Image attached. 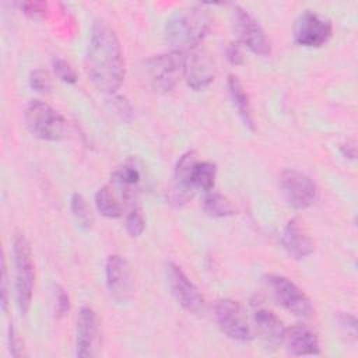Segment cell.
Here are the masks:
<instances>
[{"label": "cell", "mask_w": 358, "mask_h": 358, "mask_svg": "<svg viewBox=\"0 0 358 358\" xmlns=\"http://www.w3.org/2000/svg\"><path fill=\"white\" fill-rule=\"evenodd\" d=\"M85 66L94 85L113 94L124 78V60L119 38L103 20H95L91 27Z\"/></svg>", "instance_id": "obj_1"}, {"label": "cell", "mask_w": 358, "mask_h": 358, "mask_svg": "<svg viewBox=\"0 0 358 358\" xmlns=\"http://www.w3.org/2000/svg\"><path fill=\"white\" fill-rule=\"evenodd\" d=\"M213 18L203 6H192L176 10L165 22V38L175 48H194L207 35Z\"/></svg>", "instance_id": "obj_2"}, {"label": "cell", "mask_w": 358, "mask_h": 358, "mask_svg": "<svg viewBox=\"0 0 358 358\" xmlns=\"http://www.w3.org/2000/svg\"><path fill=\"white\" fill-rule=\"evenodd\" d=\"M13 255L15 266V301L20 312L25 315L32 301L35 270L29 242L22 234L14 236Z\"/></svg>", "instance_id": "obj_3"}, {"label": "cell", "mask_w": 358, "mask_h": 358, "mask_svg": "<svg viewBox=\"0 0 358 358\" xmlns=\"http://www.w3.org/2000/svg\"><path fill=\"white\" fill-rule=\"evenodd\" d=\"M25 123L28 130L38 138L57 141L67 136L66 119L46 102L32 99L25 109Z\"/></svg>", "instance_id": "obj_4"}, {"label": "cell", "mask_w": 358, "mask_h": 358, "mask_svg": "<svg viewBox=\"0 0 358 358\" xmlns=\"http://www.w3.org/2000/svg\"><path fill=\"white\" fill-rule=\"evenodd\" d=\"M182 50H171L145 60V77L157 92H169L183 73Z\"/></svg>", "instance_id": "obj_5"}, {"label": "cell", "mask_w": 358, "mask_h": 358, "mask_svg": "<svg viewBox=\"0 0 358 358\" xmlns=\"http://www.w3.org/2000/svg\"><path fill=\"white\" fill-rule=\"evenodd\" d=\"M214 319L224 334L236 341L253 338V330L241 303L234 299L222 298L214 303Z\"/></svg>", "instance_id": "obj_6"}, {"label": "cell", "mask_w": 358, "mask_h": 358, "mask_svg": "<svg viewBox=\"0 0 358 358\" xmlns=\"http://www.w3.org/2000/svg\"><path fill=\"white\" fill-rule=\"evenodd\" d=\"M266 284L271 289L274 298L292 315L310 319L313 316V306L308 295L289 278L278 274H268L264 277Z\"/></svg>", "instance_id": "obj_7"}, {"label": "cell", "mask_w": 358, "mask_h": 358, "mask_svg": "<svg viewBox=\"0 0 358 358\" xmlns=\"http://www.w3.org/2000/svg\"><path fill=\"white\" fill-rule=\"evenodd\" d=\"M331 22L329 18L305 10L298 15L294 24V41L306 48H319L324 45L331 36Z\"/></svg>", "instance_id": "obj_8"}, {"label": "cell", "mask_w": 358, "mask_h": 358, "mask_svg": "<svg viewBox=\"0 0 358 358\" xmlns=\"http://www.w3.org/2000/svg\"><path fill=\"white\" fill-rule=\"evenodd\" d=\"M280 186L287 203L292 208H306L315 203L317 187L315 182L298 169H285L280 176Z\"/></svg>", "instance_id": "obj_9"}, {"label": "cell", "mask_w": 358, "mask_h": 358, "mask_svg": "<svg viewBox=\"0 0 358 358\" xmlns=\"http://www.w3.org/2000/svg\"><path fill=\"white\" fill-rule=\"evenodd\" d=\"M166 278L173 296L182 305L183 309L193 315H199L200 312H203V295L179 266L169 262L166 264Z\"/></svg>", "instance_id": "obj_10"}, {"label": "cell", "mask_w": 358, "mask_h": 358, "mask_svg": "<svg viewBox=\"0 0 358 358\" xmlns=\"http://www.w3.org/2000/svg\"><path fill=\"white\" fill-rule=\"evenodd\" d=\"M105 274L110 296L119 303L130 301L134 292V278L129 263L119 255H110L106 259Z\"/></svg>", "instance_id": "obj_11"}, {"label": "cell", "mask_w": 358, "mask_h": 358, "mask_svg": "<svg viewBox=\"0 0 358 358\" xmlns=\"http://www.w3.org/2000/svg\"><path fill=\"white\" fill-rule=\"evenodd\" d=\"M232 22L238 38L256 55L266 56L270 53V42L260 24L242 7L235 6L232 10Z\"/></svg>", "instance_id": "obj_12"}, {"label": "cell", "mask_w": 358, "mask_h": 358, "mask_svg": "<svg viewBox=\"0 0 358 358\" xmlns=\"http://www.w3.org/2000/svg\"><path fill=\"white\" fill-rule=\"evenodd\" d=\"M183 76L187 85L200 91L208 87L214 80V62L207 50L201 48H192L183 57Z\"/></svg>", "instance_id": "obj_13"}, {"label": "cell", "mask_w": 358, "mask_h": 358, "mask_svg": "<svg viewBox=\"0 0 358 358\" xmlns=\"http://www.w3.org/2000/svg\"><path fill=\"white\" fill-rule=\"evenodd\" d=\"M197 161L194 151H187L179 157L173 172V182L168 193L172 204L182 206L193 197L196 189L192 185V172Z\"/></svg>", "instance_id": "obj_14"}, {"label": "cell", "mask_w": 358, "mask_h": 358, "mask_svg": "<svg viewBox=\"0 0 358 358\" xmlns=\"http://www.w3.org/2000/svg\"><path fill=\"white\" fill-rule=\"evenodd\" d=\"M98 317L92 308L83 306L77 317V340H76V354L80 358L94 357L96 354L98 345Z\"/></svg>", "instance_id": "obj_15"}, {"label": "cell", "mask_w": 358, "mask_h": 358, "mask_svg": "<svg viewBox=\"0 0 358 358\" xmlns=\"http://www.w3.org/2000/svg\"><path fill=\"white\" fill-rule=\"evenodd\" d=\"M281 243L285 252L296 260L305 259L306 256L313 253V241L306 232L302 221L299 218H291L282 232Z\"/></svg>", "instance_id": "obj_16"}, {"label": "cell", "mask_w": 358, "mask_h": 358, "mask_svg": "<svg viewBox=\"0 0 358 358\" xmlns=\"http://www.w3.org/2000/svg\"><path fill=\"white\" fill-rule=\"evenodd\" d=\"M282 341L291 355H319L320 347L316 334L303 324H295L284 331Z\"/></svg>", "instance_id": "obj_17"}, {"label": "cell", "mask_w": 358, "mask_h": 358, "mask_svg": "<svg viewBox=\"0 0 358 358\" xmlns=\"http://www.w3.org/2000/svg\"><path fill=\"white\" fill-rule=\"evenodd\" d=\"M255 323L262 340L267 345H278L282 343L285 327L282 322L268 309H259L255 312Z\"/></svg>", "instance_id": "obj_18"}, {"label": "cell", "mask_w": 358, "mask_h": 358, "mask_svg": "<svg viewBox=\"0 0 358 358\" xmlns=\"http://www.w3.org/2000/svg\"><path fill=\"white\" fill-rule=\"evenodd\" d=\"M228 90H229V95L231 99L239 113V117L242 119L243 124L249 129V130H255V122H253V113H252V108H250V102H249V96L242 85V83L239 81V78L234 74H231L228 77Z\"/></svg>", "instance_id": "obj_19"}, {"label": "cell", "mask_w": 358, "mask_h": 358, "mask_svg": "<svg viewBox=\"0 0 358 358\" xmlns=\"http://www.w3.org/2000/svg\"><path fill=\"white\" fill-rule=\"evenodd\" d=\"M203 208L206 214L213 218H224L235 213L231 201L224 194L213 190L207 192V194L204 196Z\"/></svg>", "instance_id": "obj_20"}, {"label": "cell", "mask_w": 358, "mask_h": 358, "mask_svg": "<svg viewBox=\"0 0 358 358\" xmlns=\"http://www.w3.org/2000/svg\"><path fill=\"white\" fill-rule=\"evenodd\" d=\"M217 166L208 161H197L192 172V185L194 189L210 192L214 187Z\"/></svg>", "instance_id": "obj_21"}, {"label": "cell", "mask_w": 358, "mask_h": 358, "mask_svg": "<svg viewBox=\"0 0 358 358\" xmlns=\"http://www.w3.org/2000/svg\"><path fill=\"white\" fill-rule=\"evenodd\" d=\"M112 179L123 190V197L129 199L133 194L131 187L140 180V171L133 162H126L112 173Z\"/></svg>", "instance_id": "obj_22"}, {"label": "cell", "mask_w": 358, "mask_h": 358, "mask_svg": "<svg viewBox=\"0 0 358 358\" xmlns=\"http://www.w3.org/2000/svg\"><path fill=\"white\" fill-rule=\"evenodd\" d=\"M95 206L103 217L117 218L122 215V206L109 186L98 189L95 193Z\"/></svg>", "instance_id": "obj_23"}, {"label": "cell", "mask_w": 358, "mask_h": 358, "mask_svg": "<svg viewBox=\"0 0 358 358\" xmlns=\"http://www.w3.org/2000/svg\"><path fill=\"white\" fill-rule=\"evenodd\" d=\"M70 208L71 213L77 221V224L84 228V229H90L92 227L94 218L91 214V210L85 201V199L78 194V193H73L71 199H70Z\"/></svg>", "instance_id": "obj_24"}, {"label": "cell", "mask_w": 358, "mask_h": 358, "mask_svg": "<svg viewBox=\"0 0 358 358\" xmlns=\"http://www.w3.org/2000/svg\"><path fill=\"white\" fill-rule=\"evenodd\" d=\"M52 67H53L55 74L62 81H64L67 84H74L77 81V73H76V70L71 67V64L67 60L56 56L52 60Z\"/></svg>", "instance_id": "obj_25"}, {"label": "cell", "mask_w": 358, "mask_h": 358, "mask_svg": "<svg viewBox=\"0 0 358 358\" xmlns=\"http://www.w3.org/2000/svg\"><path fill=\"white\" fill-rule=\"evenodd\" d=\"M29 85L32 90L38 91V92H49L52 88V81H50V76L46 70L43 69H35L31 71L29 74Z\"/></svg>", "instance_id": "obj_26"}, {"label": "cell", "mask_w": 358, "mask_h": 358, "mask_svg": "<svg viewBox=\"0 0 358 358\" xmlns=\"http://www.w3.org/2000/svg\"><path fill=\"white\" fill-rule=\"evenodd\" d=\"M145 228V220L140 211V208H133L126 217V229L130 236L136 238L143 234Z\"/></svg>", "instance_id": "obj_27"}, {"label": "cell", "mask_w": 358, "mask_h": 358, "mask_svg": "<svg viewBox=\"0 0 358 358\" xmlns=\"http://www.w3.org/2000/svg\"><path fill=\"white\" fill-rule=\"evenodd\" d=\"M21 11L32 18H41L48 11V6L43 1H22L18 3Z\"/></svg>", "instance_id": "obj_28"}, {"label": "cell", "mask_w": 358, "mask_h": 358, "mask_svg": "<svg viewBox=\"0 0 358 358\" xmlns=\"http://www.w3.org/2000/svg\"><path fill=\"white\" fill-rule=\"evenodd\" d=\"M112 108L123 120H130L133 116L131 103L122 95H117L112 99Z\"/></svg>", "instance_id": "obj_29"}, {"label": "cell", "mask_w": 358, "mask_h": 358, "mask_svg": "<svg viewBox=\"0 0 358 358\" xmlns=\"http://www.w3.org/2000/svg\"><path fill=\"white\" fill-rule=\"evenodd\" d=\"M55 296H56V316L62 317L70 309V298L62 287H56Z\"/></svg>", "instance_id": "obj_30"}, {"label": "cell", "mask_w": 358, "mask_h": 358, "mask_svg": "<svg viewBox=\"0 0 358 358\" xmlns=\"http://www.w3.org/2000/svg\"><path fill=\"white\" fill-rule=\"evenodd\" d=\"M225 53H227V59L229 60L231 64H242L243 63V55H242V50H241V46L239 43L236 42H229L227 49H225Z\"/></svg>", "instance_id": "obj_31"}, {"label": "cell", "mask_w": 358, "mask_h": 358, "mask_svg": "<svg viewBox=\"0 0 358 358\" xmlns=\"http://www.w3.org/2000/svg\"><path fill=\"white\" fill-rule=\"evenodd\" d=\"M1 308L7 310V266L4 257L1 259Z\"/></svg>", "instance_id": "obj_32"}, {"label": "cell", "mask_w": 358, "mask_h": 358, "mask_svg": "<svg viewBox=\"0 0 358 358\" xmlns=\"http://www.w3.org/2000/svg\"><path fill=\"white\" fill-rule=\"evenodd\" d=\"M8 341H10V351L14 357H20L21 352L18 351V343H17V337H15V333H14V329L13 326L10 327V333H8Z\"/></svg>", "instance_id": "obj_33"}]
</instances>
